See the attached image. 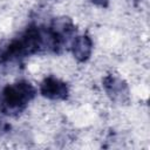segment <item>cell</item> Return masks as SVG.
Instances as JSON below:
<instances>
[{"instance_id": "1", "label": "cell", "mask_w": 150, "mask_h": 150, "mask_svg": "<svg viewBox=\"0 0 150 150\" xmlns=\"http://www.w3.org/2000/svg\"><path fill=\"white\" fill-rule=\"evenodd\" d=\"M46 52L55 53L48 27L30 23L18 36L0 41V63L20 61L23 57Z\"/></svg>"}, {"instance_id": "9", "label": "cell", "mask_w": 150, "mask_h": 150, "mask_svg": "<svg viewBox=\"0 0 150 150\" xmlns=\"http://www.w3.org/2000/svg\"><path fill=\"white\" fill-rule=\"evenodd\" d=\"M134 1H137V0H134Z\"/></svg>"}, {"instance_id": "2", "label": "cell", "mask_w": 150, "mask_h": 150, "mask_svg": "<svg viewBox=\"0 0 150 150\" xmlns=\"http://www.w3.org/2000/svg\"><path fill=\"white\" fill-rule=\"evenodd\" d=\"M36 96L35 87L26 80L5 86L0 91V111L6 116L20 115Z\"/></svg>"}, {"instance_id": "7", "label": "cell", "mask_w": 150, "mask_h": 150, "mask_svg": "<svg viewBox=\"0 0 150 150\" xmlns=\"http://www.w3.org/2000/svg\"><path fill=\"white\" fill-rule=\"evenodd\" d=\"M11 124L6 121V120H4L2 117H0V137H4L6 134H8L9 132V130H11Z\"/></svg>"}, {"instance_id": "4", "label": "cell", "mask_w": 150, "mask_h": 150, "mask_svg": "<svg viewBox=\"0 0 150 150\" xmlns=\"http://www.w3.org/2000/svg\"><path fill=\"white\" fill-rule=\"evenodd\" d=\"M103 88L107 96L115 103L123 104L129 101L130 91L127 82L116 74H108L104 76Z\"/></svg>"}, {"instance_id": "6", "label": "cell", "mask_w": 150, "mask_h": 150, "mask_svg": "<svg viewBox=\"0 0 150 150\" xmlns=\"http://www.w3.org/2000/svg\"><path fill=\"white\" fill-rule=\"evenodd\" d=\"M70 50L79 62H86L87 60H89L93 52V41L90 36L87 34L79 36L76 35L71 42Z\"/></svg>"}, {"instance_id": "3", "label": "cell", "mask_w": 150, "mask_h": 150, "mask_svg": "<svg viewBox=\"0 0 150 150\" xmlns=\"http://www.w3.org/2000/svg\"><path fill=\"white\" fill-rule=\"evenodd\" d=\"M48 30L54 42L55 53H61L66 48H70L77 33L75 23L68 16H59L53 19Z\"/></svg>"}, {"instance_id": "5", "label": "cell", "mask_w": 150, "mask_h": 150, "mask_svg": "<svg viewBox=\"0 0 150 150\" xmlns=\"http://www.w3.org/2000/svg\"><path fill=\"white\" fill-rule=\"evenodd\" d=\"M40 94L49 100H67L69 96V87L55 76H47L40 83Z\"/></svg>"}, {"instance_id": "8", "label": "cell", "mask_w": 150, "mask_h": 150, "mask_svg": "<svg viewBox=\"0 0 150 150\" xmlns=\"http://www.w3.org/2000/svg\"><path fill=\"white\" fill-rule=\"evenodd\" d=\"M91 2L102 8H107L109 6V0H91Z\"/></svg>"}]
</instances>
